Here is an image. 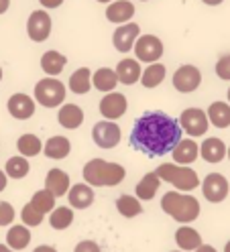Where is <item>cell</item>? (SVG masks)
<instances>
[{
  "label": "cell",
  "instance_id": "48",
  "mask_svg": "<svg viewBox=\"0 0 230 252\" xmlns=\"http://www.w3.org/2000/svg\"><path fill=\"white\" fill-rule=\"evenodd\" d=\"M224 252H230V240L226 242V246H224Z\"/></svg>",
  "mask_w": 230,
  "mask_h": 252
},
{
  "label": "cell",
  "instance_id": "31",
  "mask_svg": "<svg viewBox=\"0 0 230 252\" xmlns=\"http://www.w3.org/2000/svg\"><path fill=\"white\" fill-rule=\"evenodd\" d=\"M116 210L122 218H136L143 214V203L136 195H120L116 199Z\"/></svg>",
  "mask_w": 230,
  "mask_h": 252
},
{
  "label": "cell",
  "instance_id": "16",
  "mask_svg": "<svg viewBox=\"0 0 230 252\" xmlns=\"http://www.w3.org/2000/svg\"><path fill=\"white\" fill-rule=\"evenodd\" d=\"M71 187V181H69V175L64 171V169H49L47 175H45V189L49 193H53L55 197H64L67 195Z\"/></svg>",
  "mask_w": 230,
  "mask_h": 252
},
{
  "label": "cell",
  "instance_id": "47",
  "mask_svg": "<svg viewBox=\"0 0 230 252\" xmlns=\"http://www.w3.org/2000/svg\"><path fill=\"white\" fill-rule=\"evenodd\" d=\"M96 2H100V4H110L112 0H96Z\"/></svg>",
  "mask_w": 230,
  "mask_h": 252
},
{
  "label": "cell",
  "instance_id": "8",
  "mask_svg": "<svg viewBox=\"0 0 230 252\" xmlns=\"http://www.w3.org/2000/svg\"><path fill=\"white\" fill-rule=\"evenodd\" d=\"M92 138L100 149H114L122 138V130L114 120H100L92 128Z\"/></svg>",
  "mask_w": 230,
  "mask_h": 252
},
{
  "label": "cell",
  "instance_id": "41",
  "mask_svg": "<svg viewBox=\"0 0 230 252\" xmlns=\"http://www.w3.org/2000/svg\"><path fill=\"white\" fill-rule=\"evenodd\" d=\"M33 252H59L55 246H49V244H41V246H37Z\"/></svg>",
  "mask_w": 230,
  "mask_h": 252
},
{
  "label": "cell",
  "instance_id": "17",
  "mask_svg": "<svg viewBox=\"0 0 230 252\" xmlns=\"http://www.w3.org/2000/svg\"><path fill=\"white\" fill-rule=\"evenodd\" d=\"M141 73H143L141 61L131 59V57L120 59V61H118V65H116V77H118V84L134 86L136 82L141 80Z\"/></svg>",
  "mask_w": 230,
  "mask_h": 252
},
{
  "label": "cell",
  "instance_id": "34",
  "mask_svg": "<svg viewBox=\"0 0 230 252\" xmlns=\"http://www.w3.org/2000/svg\"><path fill=\"white\" fill-rule=\"evenodd\" d=\"M29 171H31V165H29V159L27 157H10V159L6 161L4 165V173H6V177L10 179H25L29 175Z\"/></svg>",
  "mask_w": 230,
  "mask_h": 252
},
{
  "label": "cell",
  "instance_id": "45",
  "mask_svg": "<svg viewBox=\"0 0 230 252\" xmlns=\"http://www.w3.org/2000/svg\"><path fill=\"white\" fill-rule=\"evenodd\" d=\"M204 4H208V6H218V4H222L224 0H202Z\"/></svg>",
  "mask_w": 230,
  "mask_h": 252
},
{
  "label": "cell",
  "instance_id": "26",
  "mask_svg": "<svg viewBox=\"0 0 230 252\" xmlns=\"http://www.w3.org/2000/svg\"><path fill=\"white\" fill-rule=\"evenodd\" d=\"M66 65H67V57L64 53L55 51V49L45 51L41 55V69H43V73H47L49 77L59 75L61 71L66 69Z\"/></svg>",
  "mask_w": 230,
  "mask_h": 252
},
{
  "label": "cell",
  "instance_id": "18",
  "mask_svg": "<svg viewBox=\"0 0 230 252\" xmlns=\"http://www.w3.org/2000/svg\"><path fill=\"white\" fill-rule=\"evenodd\" d=\"M69 206L75 210H88L94 203V187H90L88 183H75L69 187L67 191Z\"/></svg>",
  "mask_w": 230,
  "mask_h": 252
},
{
  "label": "cell",
  "instance_id": "30",
  "mask_svg": "<svg viewBox=\"0 0 230 252\" xmlns=\"http://www.w3.org/2000/svg\"><path fill=\"white\" fill-rule=\"evenodd\" d=\"M69 90L73 94H78V96H84L92 90V71L88 67H80L75 69L71 75H69V82H67Z\"/></svg>",
  "mask_w": 230,
  "mask_h": 252
},
{
  "label": "cell",
  "instance_id": "5",
  "mask_svg": "<svg viewBox=\"0 0 230 252\" xmlns=\"http://www.w3.org/2000/svg\"><path fill=\"white\" fill-rule=\"evenodd\" d=\"M66 84L57 77H43L35 86V102L43 108H59L66 102Z\"/></svg>",
  "mask_w": 230,
  "mask_h": 252
},
{
  "label": "cell",
  "instance_id": "43",
  "mask_svg": "<svg viewBox=\"0 0 230 252\" xmlns=\"http://www.w3.org/2000/svg\"><path fill=\"white\" fill-rule=\"evenodd\" d=\"M194 252H218L216 248H214L212 244H202V246H197Z\"/></svg>",
  "mask_w": 230,
  "mask_h": 252
},
{
  "label": "cell",
  "instance_id": "20",
  "mask_svg": "<svg viewBox=\"0 0 230 252\" xmlns=\"http://www.w3.org/2000/svg\"><path fill=\"white\" fill-rule=\"evenodd\" d=\"M171 155H173V163H177V165H192L194 161H197L200 147H197V143L194 138H181L179 143L173 147Z\"/></svg>",
  "mask_w": 230,
  "mask_h": 252
},
{
  "label": "cell",
  "instance_id": "36",
  "mask_svg": "<svg viewBox=\"0 0 230 252\" xmlns=\"http://www.w3.org/2000/svg\"><path fill=\"white\" fill-rule=\"evenodd\" d=\"M43 220H45V214H41L31 201L21 210V222H23L27 228H37V226H41Z\"/></svg>",
  "mask_w": 230,
  "mask_h": 252
},
{
  "label": "cell",
  "instance_id": "39",
  "mask_svg": "<svg viewBox=\"0 0 230 252\" xmlns=\"http://www.w3.org/2000/svg\"><path fill=\"white\" fill-rule=\"evenodd\" d=\"M73 252H102V250H100L98 242H94V240H82L75 244Z\"/></svg>",
  "mask_w": 230,
  "mask_h": 252
},
{
  "label": "cell",
  "instance_id": "7",
  "mask_svg": "<svg viewBox=\"0 0 230 252\" xmlns=\"http://www.w3.org/2000/svg\"><path fill=\"white\" fill-rule=\"evenodd\" d=\"M134 57L136 61L143 63H155L163 57L165 47L157 35H139V39L134 41Z\"/></svg>",
  "mask_w": 230,
  "mask_h": 252
},
{
  "label": "cell",
  "instance_id": "12",
  "mask_svg": "<svg viewBox=\"0 0 230 252\" xmlns=\"http://www.w3.org/2000/svg\"><path fill=\"white\" fill-rule=\"evenodd\" d=\"M98 110H100V114L104 116V120H118L127 114V110H129V100L125 94H120V92H108L106 96L100 100L98 104Z\"/></svg>",
  "mask_w": 230,
  "mask_h": 252
},
{
  "label": "cell",
  "instance_id": "44",
  "mask_svg": "<svg viewBox=\"0 0 230 252\" xmlns=\"http://www.w3.org/2000/svg\"><path fill=\"white\" fill-rule=\"evenodd\" d=\"M10 8V0H0V14H4Z\"/></svg>",
  "mask_w": 230,
  "mask_h": 252
},
{
  "label": "cell",
  "instance_id": "9",
  "mask_svg": "<svg viewBox=\"0 0 230 252\" xmlns=\"http://www.w3.org/2000/svg\"><path fill=\"white\" fill-rule=\"evenodd\" d=\"M51 29H53V23H51V17H49L47 10H33L29 14L27 35H29L31 41H35V43L47 41L49 35H51Z\"/></svg>",
  "mask_w": 230,
  "mask_h": 252
},
{
  "label": "cell",
  "instance_id": "38",
  "mask_svg": "<svg viewBox=\"0 0 230 252\" xmlns=\"http://www.w3.org/2000/svg\"><path fill=\"white\" fill-rule=\"evenodd\" d=\"M216 75L220 77V80H224V82H230V53H226V55H222L218 61H216Z\"/></svg>",
  "mask_w": 230,
  "mask_h": 252
},
{
  "label": "cell",
  "instance_id": "1",
  "mask_svg": "<svg viewBox=\"0 0 230 252\" xmlns=\"http://www.w3.org/2000/svg\"><path fill=\"white\" fill-rule=\"evenodd\" d=\"M181 140L177 120L165 112H147L136 118L131 130V147L149 157H163L171 153Z\"/></svg>",
  "mask_w": 230,
  "mask_h": 252
},
{
  "label": "cell",
  "instance_id": "33",
  "mask_svg": "<svg viewBox=\"0 0 230 252\" xmlns=\"http://www.w3.org/2000/svg\"><path fill=\"white\" fill-rule=\"evenodd\" d=\"M17 151L19 155L23 157H37L39 153H43V143H41V138L37 134H21L19 140H17Z\"/></svg>",
  "mask_w": 230,
  "mask_h": 252
},
{
  "label": "cell",
  "instance_id": "51",
  "mask_svg": "<svg viewBox=\"0 0 230 252\" xmlns=\"http://www.w3.org/2000/svg\"><path fill=\"white\" fill-rule=\"evenodd\" d=\"M0 82H2V67H0Z\"/></svg>",
  "mask_w": 230,
  "mask_h": 252
},
{
  "label": "cell",
  "instance_id": "6",
  "mask_svg": "<svg viewBox=\"0 0 230 252\" xmlns=\"http://www.w3.org/2000/svg\"><path fill=\"white\" fill-rule=\"evenodd\" d=\"M177 124H179V128L186 132L190 138L204 136L208 132V128H210V120H208L206 112H204V110H200V108H186L181 112Z\"/></svg>",
  "mask_w": 230,
  "mask_h": 252
},
{
  "label": "cell",
  "instance_id": "29",
  "mask_svg": "<svg viewBox=\"0 0 230 252\" xmlns=\"http://www.w3.org/2000/svg\"><path fill=\"white\" fill-rule=\"evenodd\" d=\"M118 84V77H116V71L110 69V67H100L92 73V88H96L98 92H114Z\"/></svg>",
  "mask_w": 230,
  "mask_h": 252
},
{
  "label": "cell",
  "instance_id": "52",
  "mask_svg": "<svg viewBox=\"0 0 230 252\" xmlns=\"http://www.w3.org/2000/svg\"><path fill=\"white\" fill-rule=\"evenodd\" d=\"M171 252H183V250H171Z\"/></svg>",
  "mask_w": 230,
  "mask_h": 252
},
{
  "label": "cell",
  "instance_id": "53",
  "mask_svg": "<svg viewBox=\"0 0 230 252\" xmlns=\"http://www.w3.org/2000/svg\"><path fill=\"white\" fill-rule=\"evenodd\" d=\"M141 2H147V0H141Z\"/></svg>",
  "mask_w": 230,
  "mask_h": 252
},
{
  "label": "cell",
  "instance_id": "15",
  "mask_svg": "<svg viewBox=\"0 0 230 252\" xmlns=\"http://www.w3.org/2000/svg\"><path fill=\"white\" fill-rule=\"evenodd\" d=\"M134 12L136 8L131 0H112L106 6V21H110L114 25H125V23H131Z\"/></svg>",
  "mask_w": 230,
  "mask_h": 252
},
{
  "label": "cell",
  "instance_id": "19",
  "mask_svg": "<svg viewBox=\"0 0 230 252\" xmlns=\"http://www.w3.org/2000/svg\"><path fill=\"white\" fill-rule=\"evenodd\" d=\"M57 122L67 130L80 128V126L84 124V110L78 104H71V102L61 104L59 112H57Z\"/></svg>",
  "mask_w": 230,
  "mask_h": 252
},
{
  "label": "cell",
  "instance_id": "42",
  "mask_svg": "<svg viewBox=\"0 0 230 252\" xmlns=\"http://www.w3.org/2000/svg\"><path fill=\"white\" fill-rule=\"evenodd\" d=\"M6 183H8V177H6V173H4L2 169H0V193H2L4 189H6Z\"/></svg>",
  "mask_w": 230,
  "mask_h": 252
},
{
  "label": "cell",
  "instance_id": "37",
  "mask_svg": "<svg viewBox=\"0 0 230 252\" xmlns=\"http://www.w3.org/2000/svg\"><path fill=\"white\" fill-rule=\"evenodd\" d=\"M17 218V212H14L12 203L8 201H0V226H10Z\"/></svg>",
  "mask_w": 230,
  "mask_h": 252
},
{
  "label": "cell",
  "instance_id": "23",
  "mask_svg": "<svg viewBox=\"0 0 230 252\" xmlns=\"http://www.w3.org/2000/svg\"><path fill=\"white\" fill-rule=\"evenodd\" d=\"M43 153L47 159H55V161H61L71 153V143L67 136H61V134H55L51 136L47 143L43 145Z\"/></svg>",
  "mask_w": 230,
  "mask_h": 252
},
{
  "label": "cell",
  "instance_id": "35",
  "mask_svg": "<svg viewBox=\"0 0 230 252\" xmlns=\"http://www.w3.org/2000/svg\"><path fill=\"white\" fill-rule=\"evenodd\" d=\"M55 195L53 193H49L47 189H39V191L31 197V203L41 212V214H49L53 208H55Z\"/></svg>",
  "mask_w": 230,
  "mask_h": 252
},
{
  "label": "cell",
  "instance_id": "2",
  "mask_svg": "<svg viewBox=\"0 0 230 252\" xmlns=\"http://www.w3.org/2000/svg\"><path fill=\"white\" fill-rule=\"evenodd\" d=\"M82 177L90 187H114L125 181L127 169L104 159H90L82 169Z\"/></svg>",
  "mask_w": 230,
  "mask_h": 252
},
{
  "label": "cell",
  "instance_id": "21",
  "mask_svg": "<svg viewBox=\"0 0 230 252\" xmlns=\"http://www.w3.org/2000/svg\"><path fill=\"white\" fill-rule=\"evenodd\" d=\"M175 244L179 246V250L183 252H194L197 246H202V236L196 228H192L190 224H181L175 230Z\"/></svg>",
  "mask_w": 230,
  "mask_h": 252
},
{
  "label": "cell",
  "instance_id": "27",
  "mask_svg": "<svg viewBox=\"0 0 230 252\" xmlns=\"http://www.w3.org/2000/svg\"><path fill=\"white\" fill-rule=\"evenodd\" d=\"M165 75H167V67L163 65V63H159V61H155V63H147V67L143 69L139 82L143 84V88L153 90V88H157V86L163 84Z\"/></svg>",
  "mask_w": 230,
  "mask_h": 252
},
{
  "label": "cell",
  "instance_id": "14",
  "mask_svg": "<svg viewBox=\"0 0 230 252\" xmlns=\"http://www.w3.org/2000/svg\"><path fill=\"white\" fill-rule=\"evenodd\" d=\"M6 110L12 118L17 120H29L35 114V98H31L29 94H12L6 102Z\"/></svg>",
  "mask_w": 230,
  "mask_h": 252
},
{
  "label": "cell",
  "instance_id": "50",
  "mask_svg": "<svg viewBox=\"0 0 230 252\" xmlns=\"http://www.w3.org/2000/svg\"><path fill=\"white\" fill-rule=\"evenodd\" d=\"M226 96H228V104H230V88H228V92H226Z\"/></svg>",
  "mask_w": 230,
  "mask_h": 252
},
{
  "label": "cell",
  "instance_id": "25",
  "mask_svg": "<svg viewBox=\"0 0 230 252\" xmlns=\"http://www.w3.org/2000/svg\"><path fill=\"white\" fill-rule=\"evenodd\" d=\"M31 230L25 224H10L8 232H6V246L12 248L14 252L25 250L31 244Z\"/></svg>",
  "mask_w": 230,
  "mask_h": 252
},
{
  "label": "cell",
  "instance_id": "28",
  "mask_svg": "<svg viewBox=\"0 0 230 252\" xmlns=\"http://www.w3.org/2000/svg\"><path fill=\"white\" fill-rule=\"evenodd\" d=\"M210 124H214L216 128H228L230 126V104L228 102H212L208 106L206 112Z\"/></svg>",
  "mask_w": 230,
  "mask_h": 252
},
{
  "label": "cell",
  "instance_id": "22",
  "mask_svg": "<svg viewBox=\"0 0 230 252\" xmlns=\"http://www.w3.org/2000/svg\"><path fill=\"white\" fill-rule=\"evenodd\" d=\"M200 157L206 163H212V165L224 161L226 159V145H224V140L216 138V136L206 138L204 143L200 145Z\"/></svg>",
  "mask_w": 230,
  "mask_h": 252
},
{
  "label": "cell",
  "instance_id": "46",
  "mask_svg": "<svg viewBox=\"0 0 230 252\" xmlns=\"http://www.w3.org/2000/svg\"><path fill=\"white\" fill-rule=\"evenodd\" d=\"M0 252H14L12 248H8L6 244H0Z\"/></svg>",
  "mask_w": 230,
  "mask_h": 252
},
{
  "label": "cell",
  "instance_id": "40",
  "mask_svg": "<svg viewBox=\"0 0 230 252\" xmlns=\"http://www.w3.org/2000/svg\"><path fill=\"white\" fill-rule=\"evenodd\" d=\"M39 4L45 10H53V8H59L61 4H64V0H39Z\"/></svg>",
  "mask_w": 230,
  "mask_h": 252
},
{
  "label": "cell",
  "instance_id": "49",
  "mask_svg": "<svg viewBox=\"0 0 230 252\" xmlns=\"http://www.w3.org/2000/svg\"><path fill=\"white\" fill-rule=\"evenodd\" d=\"M226 159L230 161V147H226Z\"/></svg>",
  "mask_w": 230,
  "mask_h": 252
},
{
  "label": "cell",
  "instance_id": "24",
  "mask_svg": "<svg viewBox=\"0 0 230 252\" xmlns=\"http://www.w3.org/2000/svg\"><path fill=\"white\" fill-rule=\"evenodd\" d=\"M159 187H161V179H159V175H157L155 171H151V173H147V175H143L141 181L136 183V187H134V195L139 197L141 201H151L153 197L157 195Z\"/></svg>",
  "mask_w": 230,
  "mask_h": 252
},
{
  "label": "cell",
  "instance_id": "4",
  "mask_svg": "<svg viewBox=\"0 0 230 252\" xmlns=\"http://www.w3.org/2000/svg\"><path fill=\"white\" fill-rule=\"evenodd\" d=\"M155 173L159 175L161 181L171 183L177 191L190 193L194 189H197L200 185V177L197 173L190 167V165H177V163H163L155 169Z\"/></svg>",
  "mask_w": 230,
  "mask_h": 252
},
{
  "label": "cell",
  "instance_id": "10",
  "mask_svg": "<svg viewBox=\"0 0 230 252\" xmlns=\"http://www.w3.org/2000/svg\"><path fill=\"white\" fill-rule=\"evenodd\" d=\"M200 185H202L204 197L210 203H220L230 193V183L222 173H210V175H206L204 181H200Z\"/></svg>",
  "mask_w": 230,
  "mask_h": 252
},
{
  "label": "cell",
  "instance_id": "32",
  "mask_svg": "<svg viewBox=\"0 0 230 252\" xmlns=\"http://www.w3.org/2000/svg\"><path fill=\"white\" fill-rule=\"evenodd\" d=\"M73 224V210L67 206H55L49 212V226L53 230H66Z\"/></svg>",
  "mask_w": 230,
  "mask_h": 252
},
{
  "label": "cell",
  "instance_id": "13",
  "mask_svg": "<svg viewBox=\"0 0 230 252\" xmlns=\"http://www.w3.org/2000/svg\"><path fill=\"white\" fill-rule=\"evenodd\" d=\"M141 35V27L136 23H125V25H118L116 31L112 33V45L118 53H129L132 51L134 41L139 39Z\"/></svg>",
  "mask_w": 230,
  "mask_h": 252
},
{
  "label": "cell",
  "instance_id": "11",
  "mask_svg": "<svg viewBox=\"0 0 230 252\" xmlns=\"http://www.w3.org/2000/svg\"><path fill=\"white\" fill-rule=\"evenodd\" d=\"M171 82H173V88L177 92L192 94V92H196L197 88H200V84H202V71L197 69L196 65H192V63H188V65H181V67L175 69Z\"/></svg>",
  "mask_w": 230,
  "mask_h": 252
},
{
  "label": "cell",
  "instance_id": "3",
  "mask_svg": "<svg viewBox=\"0 0 230 252\" xmlns=\"http://www.w3.org/2000/svg\"><path fill=\"white\" fill-rule=\"evenodd\" d=\"M161 210L173 218L175 222L179 224H190L194 220H197L202 208H200V201H197L192 193H183V191H167L161 197Z\"/></svg>",
  "mask_w": 230,
  "mask_h": 252
}]
</instances>
